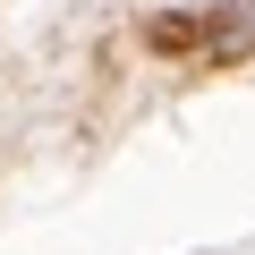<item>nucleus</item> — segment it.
<instances>
[{"label":"nucleus","mask_w":255,"mask_h":255,"mask_svg":"<svg viewBox=\"0 0 255 255\" xmlns=\"http://www.w3.org/2000/svg\"><path fill=\"white\" fill-rule=\"evenodd\" d=\"M145 43L153 51H196V43H221V17H153Z\"/></svg>","instance_id":"f257e3e1"}]
</instances>
